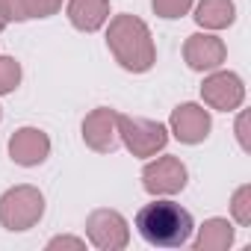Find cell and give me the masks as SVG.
<instances>
[{
	"label": "cell",
	"instance_id": "obj_22",
	"mask_svg": "<svg viewBox=\"0 0 251 251\" xmlns=\"http://www.w3.org/2000/svg\"><path fill=\"white\" fill-rule=\"evenodd\" d=\"M3 27H6V21H3V18H0V30H3Z\"/></svg>",
	"mask_w": 251,
	"mask_h": 251
},
{
	"label": "cell",
	"instance_id": "obj_5",
	"mask_svg": "<svg viewBox=\"0 0 251 251\" xmlns=\"http://www.w3.org/2000/svg\"><path fill=\"white\" fill-rule=\"evenodd\" d=\"M142 180H145L148 192H154V195H172V192H180L186 186V169L180 166L177 157H160L157 163L145 166Z\"/></svg>",
	"mask_w": 251,
	"mask_h": 251
},
{
	"label": "cell",
	"instance_id": "obj_14",
	"mask_svg": "<svg viewBox=\"0 0 251 251\" xmlns=\"http://www.w3.org/2000/svg\"><path fill=\"white\" fill-rule=\"evenodd\" d=\"M230 239H233L230 225L225 219H213L204 225V230L198 236V248H225V245H230Z\"/></svg>",
	"mask_w": 251,
	"mask_h": 251
},
{
	"label": "cell",
	"instance_id": "obj_11",
	"mask_svg": "<svg viewBox=\"0 0 251 251\" xmlns=\"http://www.w3.org/2000/svg\"><path fill=\"white\" fill-rule=\"evenodd\" d=\"M48 151H50L48 136H45L42 130H33V127L18 130V133L12 136V142H9V154H12V160L21 163V166H36V163H42V160L48 157Z\"/></svg>",
	"mask_w": 251,
	"mask_h": 251
},
{
	"label": "cell",
	"instance_id": "obj_1",
	"mask_svg": "<svg viewBox=\"0 0 251 251\" xmlns=\"http://www.w3.org/2000/svg\"><path fill=\"white\" fill-rule=\"evenodd\" d=\"M136 227L145 242L160 248H177L192 236V216L175 201H154L136 213Z\"/></svg>",
	"mask_w": 251,
	"mask_h": 251
},
{
	"label": "cell",
	"instance_id": "obj_7",
	"mask_svg": "<svg viewBox=\"0 0 251 251\" xmlns=\"http://www.w3.org/2000/svg\"><path fill=\"white\" fill-rule=\"evenodd\" d=\"M204 100L210 103V106H216V109H236L239 103H242V80L236 77V74H227V71H222V74H213L207 83H204Z\"/></svg>",
	"mask_w": 251,
	"mask_h": 251
},
{
	"label": "cell",
	"instance_id": "obj_4",
	"mask_svg": "<svg viewBox=\"0 0 251 251\" xmlns=\"http://www.w3.org/2000/svg\"><path fill=\"white\" fill-rule=\"evenodd\" d=\"M118 133H121L124 145L139 157H151L154 151H160L166 145V127L157 121H145V118L118 115Z\"/></svg>",
	"mask_w": 251,
	"mask_h": 251
},
{
	"label": "cell",
	"instance_id": "obj_16",
	"mask_svg": "<svg viewBox=\"0 0 251 251\" xmlns=\"http://www.w3.org/2000/svg\"><path fill=\"white\" fill-rule=\"evenodd\" d=\"M21 3L27 18H48L62 6V0H21Z\"/></svg>",
	"mask_w": 251,
	"mask_h": 251
},
{
	"label": "cell",
	"instance_id": "obj_18",
	"mask_svg": "<svg viewBox=\"0 0 251 251\" xmlns=\"http://www.w3.org/2000/svg\"><path fill=\"white\" fill-rule=\"evenodd\" d=\"M248 198H251V189H248V186H242V189L233 195V216H236V222H239V225H248V222H251Z\"/></svg>",
	"mask_w": 251,
	"mask_h": 251
},
{
	"label": "cell",
	"instance_id": "obj_8",
	"mask_svg": "<svg viewBox=\"0 0 251 251\" xmlns=\"http://www.w3.org/2000/svg\"><path fill=\"white\" fill-rule=\"evenodd\" d=\"M172 130H175V136H177L180 142L195 145V142H201V139L207 136V130H210V115H207L201 106H195V103H183V106H177L175 115H172Z\"/></svg>",
	"mask_w": 251,
	"mask_h": 251
},
{
	"label": "cell",
	"instance_id": "obj_2",
	"mask_svg": "<svg viewBox=\"0 0 251 251\" xmlns=\"http://www.w3.org/2000/svg\"><path fill=\"white\" fill-rule=\"evenodd\" d=\"M109 50L127 71H148L154 65L151 33L133 15H118L109 24Z\"/></svg>",
	"mask_w": 251,
	"mask_h": 251
},
{
	"label": "cell",
	"instance_id": "obj_12",
	"mask_svg": "<svg viewBox=\"0 0 251 251\" xmlns=\"http://www.w3.org/2000/svg\"><path fill=\"white\" fill-rule=\"evenodd\" d=\"M68 18L77 30H98L109 18V0H71L68 3Z\"/></svg>",
	"mask_w": 251,
	"mask_h": 251
},
{
	"label": "cell",
	"instance_id": "obj_10",
	"mask_svg": "<svg viewBox=\"0 0 251 251\" xmlns=\"http://www.w3.org/2000/svg\"><path fill=\"white\" fill-rule=\"evenodd\" d=\"M183 56H186L189 68L210 71V68H216V65L225 62V45L216 36H201L198 33V36H189V42L183 48Z\"/></svg>",
	"mask_w": 251,
	"mask_h": 251
},
{
	"label": "cell",
	"instance_id": "obj_20",
	"mask_svg": "<svg viewBox=\"0 0 251 251\" xmlns=\"http://www.w3.org/2000/svg\"><path fill=\"white\" fill-rule=\"evenodd\" d=\"M53 245H74V248H83V242H80V239H53V242H50V248H53Z\"/></svg>",
	"mask_w": 251,
	"mask_h": 251
},
{
	"label": "cell",
	"instance_id": "obj_15",
	"mask_svg": "<svg viewBox=\"0 0 251 251\" xmlns=\"http://www.w3.org/2000/svg\"><path fill=\"white\" fill-rule=\"evenodd\" d=\"M18 80H21L18 62L9 59V56H0V95H3V92H12V89L18 86Z\"/></svg>",
	"mask_w": 251,
	"mask_h": 251
},
{
	"label": "cell",
	"instance_id": "obj_13",
	"mask_svg": "<svg viewBox=\"0 0 251 251\" xmlns=\"http://www.w3.org/2000/svg\"><path fill=\"white\" fill-rule=\"evenodd\" d=\"M195 18H198L201 27H210V30L227 27L233 21V3L230 0H201Z\"/></svg>",
	"mask_w": 251,
	"mask_h": 251
},
{
	"label": "cell",
	"instance_id": "obj_19",
	"mask_svg": "<svg viewBox=\"0 0 251 251\" xmlns=\"http://www.w3.org/2000/svg\"><path fill=\"white\" fill-rule=\"evenodd\" d=\"M0 18L3 21H27L21 0H0Z\"/></svg>",
	"mask_w": 251,
	"mask_h": 251
},
{
	"label": "cell",
	"instance_id": "obj_9",
	"mask_svg": "<svg viewBox=\"0 0 251 251\" xmlns=\"http://www.w3.org/2000/svg\"><path fill=\"white\" fill-rule=\"evenodd\" d=\"M115 133H118V115L112 109H98L83 124V136L95 151H112L118 145Z\"/></svg>",
	"mask_w": 251,
	"mask_h": 251
},
{
	"label": "cell",
	"instance_id": "obj_17",
	"mask_svg": "<svg viewBox=\"0 0 251 251\" xmlns=\"http://www.w3.org/2000/svg\"><path fill=\"white\" fill-rule=\"evenodd\" d=\"M192 6V0H154V9L163 18H180Z\"/></svg>",
	"mask_w": 251,
	"mask_h": 251
},
{
	"label": "cell",
	"instance_id": "obj_6",
	"mask_svg": "<svg viewBox=\"0 0 251 251\" xmlns=\"http://www.w3.org/2000/svg\"><path fill=\"white\" fill-rule=\"evenodd\" d=\"M89 236L98 248H121L127 242V225L112 210H98L89 219Z\"/></svg>",
	"mask_w": 251,
	"mask_h": 251
},
{
	"label": "cell",
	"instance_id": "obj_21",
	"mask_svg": "<svg viewBox=\"0 0 251 251\" xmlns=\"http://www.w3.org/2000/svg\"><path fill=\"white\" fill-rule=\"evenodd\" d=\"M239 142H242V148H248V139H245V115L239 118Z\"/></svg>",
	"mask_w": 251,
	"mask_h": 251
},
{
	"label": "cell",
	"instance_id": "obj_3",
	"mask_svg": "<svg viewBox=\"0 0 251 251\" xmlns=\"http://www.w3.org/2000/svg\"><path fill=\"white\" fill-rule=\"evenodd\" d=\"M42 216V195L30 186H18L0 198V222L9 230H27Z\"/></svg>",
	"mask_w": 251,
	"mask_h": 251
}]
</instances>
